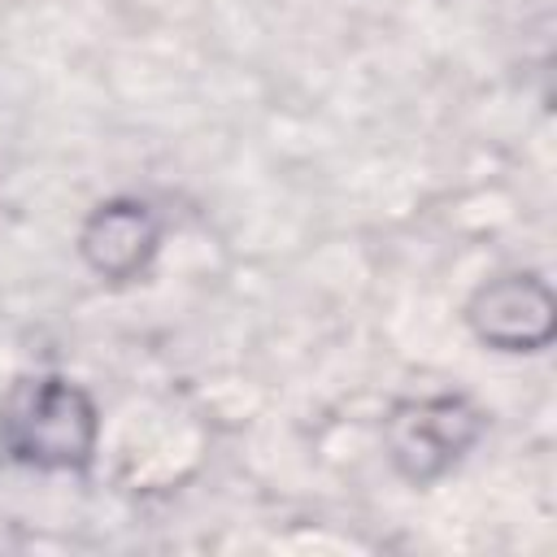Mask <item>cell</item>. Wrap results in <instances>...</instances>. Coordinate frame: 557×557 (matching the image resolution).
<instances>
[{"label": "cell", "instance_id": "cell-1", "mask_svg": "<svg viewBox=\"0 0 557 557\" xmlns=\"http://www.w3.org/2000/svg\"><path fill=\"white\" fill-rule=\"evenodd\" d=\"M96 418L91 405L78 387L61 379H35L22 383L0 418V440L17 461L61 470V466H83L91 453Z\"/></svg>", "mask_w": 557, "mask_h": 557}, {"label": "cell", "instance_id": "cell-2", "mask_svg": "<svg viewBox=\"0 0 557 557\" xmlns=\"http://www.w3.org/2000/svg\"><path fill=\"white\" fill-rule=\"evenodd\" d=\"M470 318L483 339L500 348H531L548 339V292L531 278H505L479 292Z\"/></svg>", "mask_w": 557, "mask_h": 557}, {"label": "cell", "instance_id": "cell-3", "mask_svg": "<svg viewBox=\"0 0 557 557\" xmlns=\"http://www.w3.org/2000/svg\"><path fill=\"white\" fill-rule=\"evenodd\" d=\"M470 435H474V418L461 413L457 400H435V405H413L409 418H396L392 448L409 466V474H431L440 461L457 457V448Z\"/></svg>", "mask_w": 557, "mask_h": 557}, {"label": "cell", "instance_id": "cell-4", "mask_svg": "<svg viewBox=\"0 0 557 557\" xmlns=\"http://www.w3.org/2000/svg\"><path fill=\"white\" fill-rule=\"evenodd\" d=\"M152 244H157V226H152V218H148L144 205H104L87 222V231H83L87 261L100 274H109V278L135 274L148 261Z\"/></svg>", "mask_w": 557, "mask_h": 557}]
</instances>
